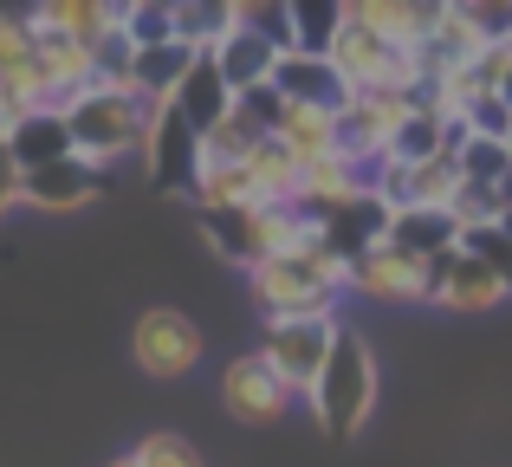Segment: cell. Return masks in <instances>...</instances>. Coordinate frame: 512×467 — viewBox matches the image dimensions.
Here are the masks:
<instances>
[{
    "instance_id": "1",
    "label": "cell",
    "mask_w": 512,
    "mask_h": 467,
    "mask_svg": "<svg viewBox=\"0 0 512 467\" xmlns=\"http://www.w3.org/2000/svg\"><path fill=\"white\" fill-rule=\"evenodd\" d=\"M253 305L266 312V325L279 318H338V292H350V260L331 240L305 253H279V260L247 266Z\"/></svg>"
},
{
    "instance_id": "2",
    "label": "cell",
    "mask_w": 512,
    "mask_h": 467,
    "mask_svg": "<svg viewBox=\"0 0 512 467\" xmlns=\"http://www.w3.org/2000/svg\"><path fill=\"white\" fill-rule=\"evenodd\" d=\"M59 117H65V137H72V156L104 176L111 163H124V156H137L143 143H150L156 104L137 91V78H124V85L78 91L72 104H59Z\"/></svg>"
},
{
    "instance_id": "3",
    "label": "cell",
    "mask_w": 512,
    "mask_h": 467,
    "mask_svg": "<svg viewBox=\"0 0 512 467\" xmlns=\"http://www.w3.org/2000/svg\"><path fill=\"white\" fill-rule=\"evenodd\" d=\"M376 390H383V377H376V351L357 338V331H338V344H331V357H325V370H318V383H312L305 403H312L318 429H325L331 442H350V435L370 422Z\"/></svg>"
},
{
    "instance_id": "4",
    "label": "cell",
    "mask_w": 512,
    "mask_h": 467,
    "mask_svg": "<svg viewBox=\"0 0 512 467\" xmlns=\"http://www.w3.org/2000/svg\"><path fill=\"white\" fill-rule=\"evenodd\" d=\"M338 331H344L338 318H279V325H266L260 357L279 370V383H286L292 396H312V383H318V370H325Z\"/></svg>"
},
{
    "instance_id": "5",
    "label": "cell",
    "mask_w": 512,
    "mask_h": 467,
    "mask_svg": "<svg viewBox=\"0 0 512 467\" xmlns=\"http://www.w3.org/2000/svg\"><path fill=\"white\" fill-rule=\"evenodd\" d=\"M130 357H137V370H143V377H156V383L188 377V370L201 364V331H195V318L175 312V305L143 312L137 331H130Z\"/></svg>"
},
{
    "instance_id": "6",
    "label": "cell",
    "mask_w": 512,
    "mask_h": 467,
    "mask_svg": "<svg viewBox=\"0 0 512 467\" xmlns=\"http://www.w3.org/2000/svg\"><path fill=\"white\" fill-rule=\"evenodd\" d=\"M350 292H363V299H389V305H435V273H428V260H415V253L402 247H370L350 260Z\"/></svg>"
},
{
    "instance_id": "7",
    "label": "cell",
    "mask_w": 512,
    "mask_h": 467,
    "mask_svg": "<svg viewBox=\"0 0 512 467\" xmlns=\"http://www.w3.org/2000/svg\"><path fill=\"white\" fill-rule=\"evenodd\" d=\"M221 403L234 422H247V429H266V422H279L292 409V390L279 383V370L266 364L260 351L234 357V364L221 370Z\"/></svg>"
},
{
    "instance_id": "8",
    "label": "cell",
    "mask_w": 512,
    "mask_h": 467,
    "mask_svg": "<svg viewBox=\"0 0 512 467\" xmlns=\"http://www.w3.org/2000/svg\"><path fill=\"white\" fill-rule=\"evenodd\" d=\"M143 163L156 169L163 189H195V169H201V137L188 130V117L175 104H156L150 117V143H143Z\"/></svg>"
},
{
    "instance_id": "9",
    "label": "cell",
    "mask_w": 512,
    "mask_h": 467,
    "mask_svg": "<svg viewBox=\"0 0 512 467\" xmlns=\"http://www.w3.org/2000/svg\"><path fill=\"white\" fill-rule=\"evenodd\" d=\"M428 273H435V305L441 312H493V305L512 292L493 266L474 260V253H441V260H428Z\"/></svg>"
},
{
    "instance_id": "10",
    "label": "cell",
    "mask_w": 512,
    "mask_h": 467,
    "mask_svg": "<svg viewBox=\"0 0 512 467\" xmlns=\"http://www.w3.org/2000/svg\"><path fill=\"white\" fill-rule=\"evenodd\" d=\"M26 20L46 39L98 46V39H111L117 26H124V0H39V7H26Z\"/></svg>"
},
{
    "instance_id": "11",
    "label": "cell",
    "mask_w": 512,
    "mask_h": 467,
    "mask_svg": "<svg viewBox=\"0 0 512 467\" xmlns=\"http://www.w3.org/2000/svg\"><path fill=\"white\" fill-rule=\"evenodd\" d=\"M273 143H279V150H286L299 169L325 163V156H338V111H325V104H279Z\"/></svg>"
},
{
    "instance_id": "12",
    "label": "cell",
    "mask_w": 512,
    "mask_h": 467,
    "mask_svg": "<svg viewBox=\"0 0 512 467\" xmlns=\"http://www.w3.org/2000/svg\"><path fill=\"white\" fill-rule=\"evenodd\" d=\"M344 13L402 52H422L428 33H435V7H422V0H344Z\"/></svg>"
},
{
    "instance_id": "13",
    "label": "cell",
    "mask_w": 512,
    "mask_h": 467,
    "mask_svg": "<svg viewBox=\"0 0 512 467\" xmlns=\"http://www.w3.org/2000/svg\"><path fill=\"white\" fill-rule=\"evenodd\" d=\"M98 189H104V182H98V169H91V163H78V156H59V163H46V169H26L20 202L65 215V208H85Z\"/></svg>"
},
{
    "instance_id": "14",
    "label": "cell",
    "mask_w": 512,
    "mask_h": 467,
    "mask_svg": "<svg viewBox=\"0 0 512 467\" xmlns=\"http://www.w3.org/2000/svg\"><path fill=\"white\" fill-rule=\"evenodd\" d=\"M273 91L286 104H325V111H344V98L350 91L338 85V72L325 65V52H279V65H273Z\"/></svg>"
},
{
    "instance_id": "15",
    "label": "cell",
    "mask_w": 512,
    "mask_h": 467,
    "mask_svg": "<svg viewBox=\"0 0 512 467\" xmlns=\"http://www.w3.org/2000/svg\"><path fill=\"white\" fill-rule=\"evenodd\" d=\"M208 59H214V72H221V85L240 98V91H260V85H273L279 46H266V39L253 33V26H240V20H234V33H227L221 46L208 52Z\"/></svg>"
},
{
    "instance_id": "16",
    "label": "cell",
    "mask_w": 512,
    "mask_h": 467,
    "mask_svg": "<svg viewBox=\"0 0 512 467\" xmlns=\"http://www.w3.org/2000/svg\"><path fill=\"white\" fill-rule=\"evenodd\" d=\"M389 221H396V208L370 189V195H357L350 208H338V215H325L318 228H325V240L344 253V260H357V253H370V247H383V240H389Z\"/></svg>"
},
{
    "instance_id": "17",
    "label": "cell",
    "mask_w": 512,
    "mask_h": 467,
    "mask_svg": "<svg viewBox=\"0 0 512 467\" xmlns=\"http://www.w3.org/2000/svg\"><path fill=\"white\" fill-rule=\"evenodd\" d=\"M389 247L415 253V260L461 253V221H454L448 208H396V221H389Z\"/></svg>"
},
{
    "instance_id": "18",
    "label": "cell",
    "mask_w": 512,
    "mask_h": 467,
    "mask_svg": "<svg viewBox=\"0 0 512 467\" xmlns=\"http://www.w3.org/2000/svg\"><path fill=\"white\" fill-rule=\"evenodd\" d=\"M175 111H182L188 117V130H195V137H208V130L214 124H221V117L227 111H234V91H227L221 85V72H214V59H208V52H201V59L195 65H188V78H182V91H175Z\"/></svg>"
},
{
    "instance_id": "19",
    "label": "cell",
    "mask_w": 512,
    "mask_h": 467,
    "mask_svg": "<svg viewBox=\"0 0 512 467\" xmlns=\"http://www.w3.org/2000/svg\"><path fill=\"white\" fill-rule=\"evenodd\" d=\"M201 52L195 46H182V39H169V46H150V52H137V91L150 104H169L175 91H182V78H188V65H195Z\"/></svg>"
},
{
    "instance_id": "20",
    "label": "cell",
    "mask_w": 512,
    "mask_h": 467,
    "mask_svg": "<svg viewBox=\"0 0 512 467\" xmlns=\"http://www.w3.org/2000/svg\"><path fill=\"white\" fill-rule=\"evenodd\" d=\"M240 7L234 0H175V39L195 52H214L227 33H234Z\"/></svg>"
},
{
    "instance_id": "21",
    "label": "cell",
    "mask_w": 512,
    "mask_h": 467,
    "mask_svg": "<svg viewBox=\"0 0 512 467\" xmlns=\"http://www.w3.org/2000/svg\"><path fill=\"white\" fill-rule=\"evenodd\" d=\"M454 195H461V163L454 156H435V163L409 169L396 182V208H454Z\"/></svg>"
},
{
    "instance_id": "22",
    "label": "cell",
    "mask_w": 512,
    "mask_h": 467,
    "mask_svg": "<svg viewBox=\"0 0 512 467\" xmlns=\"http://www.w3.org/2000/svg\"><path fill=\"white\" fill-rule=\"evenodd\" d=\"M7 143H13V163H20V169H46V163H59V156H72V137H65V117L59 111L26 117Z\"/></svg>"
},
{
    "instance_id": "23",
    "label": "cell",
    "mask_w": 512,
    "mask_h": 467,
    "mask_svg": "<svg viewBox=\"0 0 512 467\" xmlns=\"http://www.w3.org/2000/svg\"><path fill=\"white\" fill-rule=\"evenodd\" d=\"M33 52H39L33 20H26V13H0V78H13L20 65H33Z\"/></svg>"
},
{
    "instance_id": "24",
    "label": "cell",
    "mask_w": 512,
    "mask_h": 467,
    "mask_svg": "<svg viewBox=\"0 0 512 467\" xmlns=\"http://www.w3.org/2000/svg\"><path fill=\"white\" fill-rule=\"evenodd\" d=\"M124 33L137 39V52L169 46V39H175V7H130V0H124Z\"/></svg>"
},
{
    "instance_id": "25",
    "label": "cell",
    "mask_w": 512,
    "mask_h": 467,
    "mask_svg": "<svg viewBox=\"0 0 512 467\" xmlns=\"http://www.w3.org/2000/svg\"><path fill=\"white\" fill-rule=\"evenodd\" d=\"M130 455H137V467H208L195 455V442H182V435H143L137 448H130Z\"/></svg>"
},
{
    "instance_id": "26",
    "label": "cell",
    "mask_w": 512,
    "mask_h": 467,
    "mask_svg": "<svg viewBox=\"0 0 512 467\" xmlns=\"http://www.w3.org/2000/svg\"><path fill=\"white\" fill-rule=\"evenodd\" d=\"M461 253H474L480 266H493V273L512 286V240L500 228H480V234H461Z\"/></svg>"
},
{
    "instance_id": "27",
    "label": "cell",
    "mask_w": 512,
    "mask_h": 467,
    "mask_svg": "<svg viewBox=\"0 0 512 467\" xmlns=\"http://www.w3.org/2000/svg\"><path fill=\"white\" fill-rule=\"evenodd\" d=\"M474 72H480V85H487V91H500V98H506V111H512V39H493V46H487V59H480Z\"/></svg>"
},
{
    "instance_id": "28",
    "label": "cell",
    "mask_w": 512,
    "mask_h": 467,
    "mask_svg": "<svg viewBox=\"0 0 512 467\" xmlns=\"http://www.w3.org/2000/svg\"><path fill=\"white\" fill-rule=\"evenodd\" d=\"M20 182H26V169L13 163V143L0 137V215H7V208L20 202Z\"/></svg>"
},
{
    "instance_id": "29",
    "label": "cell",
    "mask_w": 512,
    "mask_h": 467,
    "mask_svg": "<svg viewBox=\"0 0 512 467\" xmlns=\"http://www.w3.org/2000/svg\"><path fill=\"white\" fill-rule=\"evenodd\" d=\"M104 467H137V455H117V461H104Z\"/></svg>"
},
{
    "instance_id": "30",
    "label": "cell",
    "mask_w": 512,
    "mask_h": 467,
    "mask_svg": "<svg viewBox=\"0 0 512 467\" xmlns=\"http://www.w3.org/2000/svg\"><path fill=\"white\" fill-rule=\"evenodd\" d=\"M500 234H506V240H512V208H506V215H500Z\"/></svg>"
},
{
    "instance_id": "31",
    "label": "cell",
    "mask_w": 512,
    "mask_h": 467,
    "mask_svg": "<svg viewBox=\"0 0 512 467\" xmlns=\"http://www.w3.org/2000/svg\"><path fill=\"white\" fill-rule=\"evenodd\" d=\"M506 150H512V137H506Z\"/></svg>"
}]
</instances>
